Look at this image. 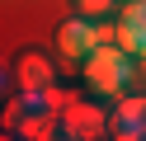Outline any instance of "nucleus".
Listing matches in <instances>:
<instances>
[{
	"label": "nucleus",
	"mask_w": 146,
	"mask_h": 141,
	"mask_svg": "<svg viewBox=\"0 0 146 141\" xmlns=\"http://www.w3.org/2000/svg\"><path fill=\"white\" fill-rule=\"evenodd\" d=\"M113 5H118V0H76V14H85V19H104Z\"/></svg>",
	"instance_id": "9"
},
{
	"label": "nucleus",
	"mask_w": 146,
	"mask_h": 141,
	"mask_svg": "<svg viewBox=\"0 0 146 141\" xmlns=\"http://www.w3.org/2000/svg\"><path fill=\"white\" fill-rule=\"evenodd\" d=\"M71 103H76V94H71V89H61V85H47V89H42V99L33 103V108H52V113H66Z\"/></svg>",
	"instance_id": "8"
},
{
	"label": "nucleus",
	"mask_w": 146,
	"mask_h": 141,
	"mask_svg": "<svg viewBox=\"0 0 146 141\" xmlns=\"http://www.w3.org/2000/svg\"><path fill=\"white\" fill-rule=\"evenodd\" d=\"M10 80H14V94H24V99H29V108H33V103L42 99V89H47V85H57V61H52L47 52H38V47H24V52L14 56Z\"/></svg>",
	"instance_id": "2"
},
{
	"label": "nucleus",
	"mask_w": 146,
	"mask_h": 141,
	"mask_svg": "<svg viewBox=\"0 0 146 141\" xmlns=\"http://www.w3.org/2000/svg\"><path fill=\"white\" fill-rule=\"evenodd\" d=\"M108 136L113 141H146V94H123L108 113Z\"/></svg>",
	"instance_id": "4"
},
{
	"label": "nucleus",
	"mask_w": 146,
	"mask_h": 141,
	"mask_svg": "<svg viewBox=\"0 0 146 141\" xmlns=\"http://www.w3.org/2000/svg\"><path fill=\"white\" fill-rule=\"evenodd\" d=\"M57 56H66V61H85L90 52H94V24H90L85 14H76V19H66V24L57 28Z\"/></svg>",
	"instance_id": "5"
},
{
	"label": "nucleus",
	"mask_w": 146,
	"mask_h": 141,
	"mask_svg": "<svg viewBox=\"0 0 146 141\" xmlns=\"http://www.w3.org/2000/svg\"><path fill=\"white\" fill-rule=\"evenodd\" d=\"M14 136H24V141H52V136H61V113H52V108H29L19 118V127H14Z\"/></svg>",
	"instance_id": "7"
},
{
	"label": "nucleus",
	"mask_w": 146,
	"mask_h": 141,
	"mask_svg": "<svg viewBox=\"0 0 146 141\" xmlns=\"http://www.w3.org/2000/svg\"><path fill=\"white\" fill-rule=\"evenodd\" d=\"M118 47L132 56L146 47V0H127L118 9Z\"/></svg>",
	"instance_id": "6"
},
{
	"label": "nucleus",
	"mask_w": 146,
	"mask_h": 141,
	"mask_svg": "<svg viewBox=\"0 0 146 141\" xmlns=\"http://www.w3.org/2000/svg\"><path fill=\"white\" fill-rule=\"evenodd\" d=\"M123 5H127V0H123Z\"/></svg>",
	"instance_id": "11"
},
{
	"label": "nucleus",
	"mask_w": 146,
	"mask_h": 141,
	"mask_svg": "<svg viewBox=\"0 0 146 141\" xmlns=\"http://www.w3.org/2000/svg\"><path fill=\"white\" fill-rule=\"evenodd\" d=\"M61 136H71V141L108 136V113H104V103H94V99H76L66 113H61Z\"/></svg>",
	"instance_id": "3"
},
{
	"label": "nucleus",
	"mask_w": 146,
	"mask_h": 141,
	"mask_svg": "<svg viewBox=\"0 0 146 141\" xmlns=\"http://www.w3.org/2000/svg\"><path fill=\"white\" fill-rule=\"evenodd\" d=\"M80 75H85V85L94 94H123L127 85H132V75H137V56L132 52H123L118 42H108V47H94V52L80 61Z\"/></svg>",
	"instance_id": "1"
},
{
	"label": "nucleus",
	"mask_w": 146,
	"mask_h": 141,
	"mask_svg": "<svg viewBox=\"0 0 146 141\" xmlns=\"http://www.w3.org/2000/svg\"><path fill=\"white\" fill-rule=\"evenodd\" d=\"M137 80H146V47L137 52Z\"/></svg>",
	"instance_id": "10"
}]
</instances>
